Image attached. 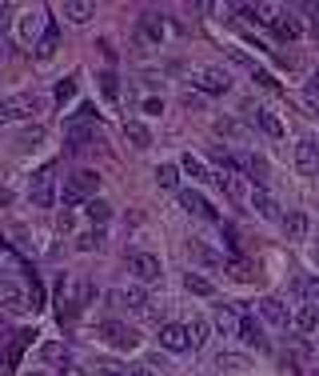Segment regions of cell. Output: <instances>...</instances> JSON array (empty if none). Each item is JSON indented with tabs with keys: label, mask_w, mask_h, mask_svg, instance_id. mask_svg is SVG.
I'll return each mask as SVG.
<instances>
[{
	"label": "cell",
	"mask_w": 319,
	"mask_h": 376,
	"mask_svg": "<svg viewBox=\"0 0 319 376\" xmlns=\"http://www.w3.org/2000/svg\"><path fill=\"white\" fill-rule=\"evenodd\" d=\"M96 337L104 340L108 349H116V352H136L140 349V332L128 328L124 320H104V325L96 328Z\"/></svg>",
	"instance_id": "cell-1"
},
{
	"label": "cell",
	"mask_w": 319,
	"mask_h": 376,
	"mask_svg": "<svg viewBox=\"0 0 319 376\" xmlns=\"http://www.w3.org/2000/svg\"><path fill=\"white\" fill-rule=\"evenodd\" d=\"M96 188H100V176L92 173V168H80V173L64 184V204L72 208V204H88L96 201Z\"/></svg>",
	"instance_id": "cell-2"
},
{
	"label": "cell",
	"mask_w": 319,
	"mask_h": 376,
	"mask_svg": "<svg viewBox=\"0 0 319 376\" xmlns=\"http://www.w3.org/2000/svg\"><path fill=\"white\" fill-rule=\"evenodd\" d=\"M192 84H196L200 92H208V96H220V92L232 88V76L223 73V68H196V73H192Z\"/></svg>",
	"instance_id": "cell-3"
},
{
	"label": "cell",
	"mask_w": 319,
	"mask_h": 376,
	"mask_svg": "<svg viewBox=\"0 0 319 376\" xmlns=\"http://www.w3.org/2000/svg\"><path fill=\"white\" fill-rule=\"evenodd\" d=\"M28 196H32V204H37V208H52V204H56V184H52V164H44V168H40V173L32 176V192H28Z\"/></svg>",
	"instance_id": "cell-4"
},
{
	"label": "cell",
	"mask_w": 319,
	"mask_h": 376,
	"mask_svg": "<svg viewBox=\"0 0 319 376\" xmlns=\"http://www.w3.org/2000/svg\"><path fill=\"white\" fill-rule=\"evenodd\" d=\"M240 320H244V308L240 304H216V328L223 337H240Z\"/></svg>",
	"instance_id": "cell-5"
},
{
	"label": "cell",
	"mask_w": 319,
	"mask_h": 376,
	"mask_svg": "<svg viewBox=\"0 0 319 376\" xmlns=\"http://www.w3.org/2000/svg\"><path fill=\"white\" fill-rule=\"evenodd\" d=\"M295 168L304 176H319V144L315 140H299L295 144Z\"/></svg>",
	"instance_id": "cell-6"
},
{
	"label": "cell",
	"mask_w": 319,
	"mask_h": 376,
	"mask_svg": "<svg viewBox=\"0 0 319 376\" xmlns=\"http://www.w3.org/2000/svg\"><path fill=\"white\" fill-rule=\"evenodd\" d=\"M240 340H244L247 349H256V352H268V337H263V328H259V320L252 313H244V320H240Z\"/></svg>",
	"instance_id": "cell-7"
},
{
	"label": "cell",
	"mask_w": 319,
	"mask_h": 376,
	"mask_svg": "<svg viewBox=\"0 0 319 376\" xmlns=\"http://www.w3.org/2000/svg\"><path fill=\"white\" fill-rule=\"evenodd\" d=\"M180 204H184L188 213H196V216H204V220H216V204L208 201V196H204V192H196V188H184V192H180Z\"/></svg>",
	"instance_id": "cell-8"
},
{
	"label": "cell",
	"mask_w": 319,
	"mask_h": 376,
	"mask_svg": "<svg viewBox=\"0 0 319 376\" xmlns=\"http://www.w3.org/2000/svg\"><path fill=\"white\" fill-rule=\"evenodd\" d=\"M112 304H120V308H132V313H148V308H152V304H148L144 284H132V289L112 292Z\"/></svg>",
	"instance_id": "cell-9"
},
{
	"label": "cell",
	"mask_w": 319,
	"mask_h": 376,
	"mask_svg": "<svg viewBox=\"0 0 319 376\" xmlns=\"http://www.w3.org/2000/svg\"><path fill=\"white\" fill-rule=\"evenodd\" d=\"M128 264H132V276H140V284H156L160 280V261L152 252H136Z\"/></svg>",
	"instance_id": "cell-10"
},
{
	"label": "cell",
	"mask_w": 319,
	"mask_h": 376,
	"mask_svg": "<svg viewBox=\"0 0 319 376\" xmlns=\"http://www.w3.org/2000/svg\"><path fill=\"white\" fill-rule=\"evenodd\" d=\"M216 368H220V376H247L252 372V361H247L244 352H220Z\"/></svg>",
	"instance_id": "cell-11"
},
{
	"label": "cell",
	"mask_w": 319,
	"mask_h": 376,
	"mask_svg": "<svg viewBox=\"0 0 319 376\" xmlns=\"http://www.w3.org/2000/svg\"><path fill=\"white\" fill-rule=\"evenodd\" d=\"M160 349H168V352L192 349V340H188V328H184V325H164V328H160Z\"/></svg>",
	"instance_id": "cell-12"
},
{
	"label": "cell",
	"mask_w": 319,
	"mask_h": 376,
	"mask_svg": "<svg viewBox=\"0 0 319 376\" xmlns=\"http://www.w3.org/2000/svg\"><path fill=\"white\" fill-rule=\"evenodd\" d=\"M252 208H256V213L263 216V220H275V216H280V201H275V196H271V192H268L263 184L252 188Z\"/></svg>",
	"instance_id": "cell-13"
},
{
	"label": "cell",
	"mask_w": 319,
	"mask_h": 376,
	"mask_svg": "<svg viewBox=\"0 0 319 376\" xmlns=\"http://www.w3.org/2000/svg\"><path fill=\"white\" fill-rule=\"evenodd\" d=\"M0 304H4L8 313H28V296L16 289L13 280H4V276H0Z\"/></svg>",
	"instance_id": "cell-14"
},
{
	"label": "cell",
	"mask_w": 319,
	"mask_h": 376,
	"mask_svg": "<svg viewBox=\"0 0 319 376\" xmlns=\"http://www.w3.org/2000/svg\"><path fill=\"white\" fill-rule=\"evenodd\" d=\"M56 44H60V25H56V20H48V25H44V32H40L37 56H40V61H52V56H56Z\"/></svg>",
	"instance_id": "cell-15"
},
{
	"label": "cell",
	"mask_w": 319,
	"mask_h": 376,
	"mask_svg": "<svg viewBox=\"0 0 319 376\" xmlns=\"http://www.w3.org/2000/svg\"><path fill=\"white\" fill-rule=\"evenodd\" d=\"M68 132V144H72V152L80 149V144H104V137H100L96 125H76V128H64Z\"/></svg>",
	"instance_id": "cell-16"
},
{
	"label": "cell",
	"mask_w": 319,
	"mask_h": 376,
	"mask_svg": "<svg viewBox=\"0 0 319 376\" xmlns=\"http://www.w3.org/2000/svg\"><path fill=\"white\" fill-rule=\"evenodd\" d=\"M259 316L275 328H287V308H283V301H275V296H263V301H259Z\"/></svg>",
	"instance_id": "cell-17"
},
{
	"label": "cell",
	"mask_w": 319,
	"mask_h": 376,
	"mask_svg": "<svg viewBox=\"0 0 319 376\" xmlns=\"http://www.w3.org/2000/svg\"><path fill=\"white\" fill-rule=\"evenodd\" d=\"M223 268H228V272H232V280H240V284L256 280V264L247 261V256H228V261H223Z\"/></svg>",
	"instance_id": "cell-18"
},
{
	"label": "cell",
	"mask_w": 319,
	"mask_h": 376,
	"mask_svg": "<svg viewBox=\"0 0 319 376\" xmlns=\"http://www.w3.org/2000/svg\"><path fill=\"white\" fill-rule=\"evenodd\" d=\"M40 361H44V364H56V368H64V364L72 361V352H68V344H64V340H48V344L40 349Z\"/></svg>",
	"instance_id": "cell-19"
},
{
	"label": "cell",
	"mask_w": 319,
	"mask_h": 376,
	"mask_svg": "<svg viewBox=\"0 0 319 376\" xmlns=\"http://www.w3.org/2000/svg\"><path fill=\"white\" fill-rule=\"evenodd\" d=\"M271 32L280 40H299L304 37V25H299L295 16H275V20H271Z\"/></svg>",
	"instance_id": "cell-20"
},
{
	"label": "cell",
	"mask_w": 319,
	"mask_h": 376,
	"mask_svg": "<svg viewBox=\"0 0 319 376\" xmlns=\"http://www.w3.org/2000/svg\"><path fill=\"white\" fill-rule=\"evenodd\" d=\"M292 325L299 328L304 337H307V332H315V328H319V308H315V304H299V308H295V320H292Z\"/></svg>",
	"instance_id": "cell-21"
},
{
	"label": "cell",
	"mask_w": 319,
	"mask_h": 376,
	"mask_svg": "<svg viewBox=\"0 0 319 376\" xmlns=\"http://www.w3.org/2000/svg\"><path fill=\"white\" fill-rule=\"evenodd\" d=\"M64 16H68L72 25H88V20L96 16V4H88V0H68V4H64Z\"/></svg>",
	"instance_id": "cell-22"
},
{
	"label": "cell",
	"mask_w": 319,
	"mask_h": 376,
	"mask_svg": "<svg viewBox=\"0 0 319 376\" xmlns=\"http://www.w3.org/2000/svg\"><path fill=\"white\" fill-rule=\"evenodd\" d=\"M283 237H287V244H299V240L307 237V216L304 213H287V220H283Z\"/></svg>",
	"instance_id": "cell-23"
},
{
	"label": "cell",
	"mask_w": 319,
	"mask_h": 376,
	"mask_svg": "<svg viewBox=\"0 0 319 376\" xmlns=\"http://www.w3.org/2000/svg\"><path fill=\"white\" fill-rule=\"evenodd\" d=\"M188 340H192V349H204V344H208V332H211V325L208 320H204V316H192V320H188Z\"/></svg>",
	"instance_id": "cell-24"
},
{
	"label": "cell",
	"mask_w": 319,
	"mask_h": 376,
	"mask_svg": "<svg viewBox=\"0 0 319 376\" xmlns=\"http://www.w3.org/2000/svg\"><path fill=\"white\" fill-rule=\"evenodd\" d=\"M124 137H128V144H136V149H148V144H152V132H148L140 120H128V125H124Z\"/></svg>",
	"instance_id": "cell-25"
},
{
	"label": "cell",
	"mask_w": 319,
	"mask_h": 376,
	"mask_svg": "<svg viewBox=\"0 0 319 376\" xmlns=\"http://www.w3.org/2000/svg\"><path fill=\"white\" fill-rule=\"evenodd\" d=\"M40 113V101L37 96H13V116L25 120V116H37Z\"/></svg>",
	"instance_id": "cell-26"
},
{
	"label": "cell",
	"mask_w": 319,
	"mask_h": 376,
	"mask_svg": "<svg viewBox=\"0 0 319 376\" xmlns=\"http://www.w3.org/2000/svg\"><path fill=\"white\" fill-rule=\"evenodd\" d=\"M92 372H100V376H124L128 368H124L120 361H112V356H96V361H92Z\"/></svg>",
	"instance_id": "cell-27"
},
{
	"label": "cell",
	"mask_w": 319,
	"mask_h": 376,
	"mask_svg": "<svg viewBox=\"0 0 319 376\" xmlns=\"http://www.w3.org/2000/svg\"><path fill=\"white\" fill-rule=\"evenodd\" d=\"M156 180H160V188H176L180 184V164H160Z\"/></svg>",
	"instance_id": "cell-28"
},
{
	"label": "cell",
	"mask_w": 319,
	"mask_h": 376,
	"mask_svg": "<svg viewBox=\"0 0 319 376\" xmlns=\"http://www.w3.org/2000/svg\"><path fill=\"white\" fill-rule=\"evenodd\" d=\"M184 289L192 292V296H216V289H211V280H204V276H196V272H192V276L184 280Z\"/></svg>",
	"instance_id": "cell-29"
},
{
	"label": "cell",
	"mask_w": 319,
	"mask_h": 376,
	"mask_svg": "<svg viewBox=\"0 0 319 376\" xmlns=\"http://www.w3.org/2000/svg\"><path fill=\"white\" fill-rule=\"evenodd\" d=\"M84 213H88V220H92V225H104V220L112 216V208L96 196V201H88V204H84Z\"/></svg>",
	"instance_id": "cell-30"
},
{
	"label": "cell",
	"mask_w": 319,
	"mask_h": 376,
	"mask_svg": "<svg viewBox=\"0 0 319 376\" xmlns=\"http://www.w3.org/2000/svg\"><path fill=\"white\" fill-rule=\"evenodd\" d=\"M44 301H48V292H44V284L32 276V280H28V304H32V313H40V308H44Z\"/></svg>",
	"instance_id": "cell-31"
},
{
	"label": "cell",
	"mask_w": 319,
	"mask_h": 376,
	"mask_svg": "<svg viewBox=\"0 0 319 376\" xmlns=\"http://www.w3.org/2000/svg\"><path fill=\"white\" fill-rule=\"evenodd\" d=\"M180 168H184L188 176H196V180H208V168H204L192 152H184V156H180Z\"/></svg>",
	"instance_id": "cell-32"
},
{
	"label": "cell",
	"mask_w": 319,
	"mask_h": 376,
	"mask_svg": "<svg viewBox=\"0 0 319 376\" xmlns=\"http://www.w3.org/2000/svg\"><path fill=\"white\" fill-rule=\"evenodd\" d=\"M256 125L268 132V137H283V125L275 120V113H256Z\"/></svg>",
	"instance_id": "cell-33"
},
{
	"label": "cell",
	"mask_w": 319,
	"mask_h": 376,
	"mask_svg": "<svg viewBox=\"0 0 319 376\" xmlns=\"http://www.w3.org/2000/svg\"><path fill=\"white\" fill-rule=\"evenodd\" d=\"M40 20H44V16H32V13H28V16H20V37H25L28 44H32V37L40 32Z\"/></svg>",
	"instance_id": "cell-34"
},
{
	"label": "cell",
	"mask_w": 319,
	"mask_h": 376,
	"mask_svg": "<svg viewBox=\"0 0 319 376\" xmlns=\"http://www.w3.org/2000/svg\"><path fill=\"white\" fill-rule=\"evenodd\" d=\"M192 256H196L200 264H223L220 256H216V252H211L208 244H200V240H192Z\"/></svg>",
	"instance_id": "cell-35"
},
{
	"label": "cell",
	"mask_w": 319,
	"mask_h": 376,
	"mask_svg": "<svg viewBox=\"0 0 319 376\" xmlns=\"http://www.w3.org/2000/svg\"><path fill=\"white\" fill-rule=\"evenodd\" d=\"M140 32H144L148 40H156V44L164 40V25H160L156 16H144V25H140Z\"/></svg>",
	"instance_id": "cell-36"
},
{
	"label": "cell",
	"mask_w": 319,
	"mask_h": 376,
	"mask_svg": "<svg viewBox=\"0 0 319 376\" xmlns=\"http://www.w3.org/2000/svg\"><path fill=\"white\" fill-rule=\"evenodd\" d=\"M72 96H76V76H68V80H60V84H56V104L72 101Z\"/></svg>",
	"instance_id": "cell-37"
},
{
	"label": "cell",
	"mask_w": 319,
	"mask_h": 376,
	"mask_svg": "<svg viewBox=\"0 0 319 376\" xmlns=\"http://www.w3.org/2000/svg\"><path fill=\"white\" fill-rule=\"evenodd\" d=\"M252 76H256V84H263V88H268V92H280V84H275V76H271V73H263L259 64H256V68H252Z\"/></svg>",
	"instance_id": "cell-38"
},
{
	"label": "cell",
	"mask_w": 319,
	"mask_h": 376,
	"mask_svg": "<svg viewBox=\"0 0 319 376\" xmlns=\"http://www.w3.org/2000/svg\"><path fill=\"white\" fill-rule=\"evenodd\" d=\"M76 249H80V252L100 249V232H84V237H76Z\"/></svg>",
	"instance_id": "cell-39"
},
{
	"label": "cell",
	"mask_w": 319,
	"mask_h": 376,
	"mask_svg": "<svg viewBox=\"0 0 319 376\" xmlns=\"http://www.w3.org/2000/svg\"><path fill=\"white\" fill-rule=\"evenodd\" d=\"M216 132H220V137H244V128L235 125V120H220V125H216Z\"/></svg>",
	"instance_id": "cell-40"
},
{
	"label": "cell",
	"mask_w": 319,
	"mask_h": 376,
	"mask_svg": "<svg viewBox=\"0 0 319 376\" xmlns=\"http://www.w3.org/2000/svg\"><path fill=\"white\" fill-rule=\"evenodd\" d=\"M128 376H156V364L140 361V364H132V368H128Z\"/></svg>",
	"instance_id": "cell-41"
},
{
	"label": "cell",
	"mask_w": 319,
	"mask_h": 376,
	"mask_svg": "<svg viewBox=\"0 0 319 376\" xmlns=\"http://www.w3.org/2000/svg\"><path fill=\"white\" fill-rule=\"evenodd\" d=\"M299 289H304L311 301H319V276H307V280H299Z\"/></svg>",
	"instance_id": "cell-42"
},
{
	"label": "cell",
	"mask_w": 319,
	"mask_h": 376,
	"mask_svg": "<svg viewBox=\"0 0 319 376\" xmlns=\"http://www.w3.org/2000/svg\"><path fill=\"white\" fill-rule=\"evenodd\" d=\"M100 88H104V96H116V92H120V88H116V76H112V73L100 76Z\"/></svg>",
	"instance_id": "cell-43"
},
{
	"label": "cell",
	"mask_w": 319,
	"mask_h": 376,
	"mask_svg": "<svg viewBox=\"0 0 319 376\" xmlns=\"http://www.w3.org/2000/svg\"><path fill=\"white\" fill-rule=\"evenodd\" d=\"M280 368H283V376H299V361H295V356H283Z\"/></svg>",
	"instance_id": "cell-44"
},
{
	"label": "cell",
	"mask_w": 319,
	"mask_h": 376,
	"mask_svg": "<svg viewBox=\"0 0 319 376\" xmlns=\"http://www.w3.org/2000/svg\"><path fill=\"white\" fill-rule=\"evenodd\" d=\"M144 113L148 116H160V113H164V101H156V96H152V101H144Z\"/></svg>",
	"instance_id": "cell-45"
},
{
	"label": "cell",
	"mask_w": 319,
	"mask_h": 376,
	"mask_svg": "<svg viewBox=\"0 0 319 376\" xmlns=\"http://www.w3.org/2000/svg\"><path fill=\"white\" fill-rule=\"evenodd\" d=\"M0 120H16V116H13V101H4V96H0Z\"/></svg>",
	"instance_id": "cell-46"
},
{
	"label": "cell",
	"mask_w": 319,
	"mask_h": 376,
	"mask_svg": "<svg viewBox=\"0 0 319 376\" xmlns=\"http://www.w3.org/2000/svg\"><path fill=\"white\" fill-rule=\"evenodd\" d=\"M40 137H44V132H40V128H28L25 137H20V144H37Z\"/></svg>",
	"instance_id": "cell-47"
},
{
	"label": "cell",
	"mask_w": 319,
	"mask_h": 376,
	"mask_svg": "<svg viewBox=\"0 0 319 376\" xmlns=\"http://www.w3.org/2000/svg\"><path fill=\"white\" fill-rule=\"evenodd\" d=\"M8 16H13V4H0V28L8 25Z\"/></svg>",
	"instance_id": "cell-48"
},
{
	"label": "cell",
	"mask_w": 319,
	"mask_h": 376,
	"mask_svg": "<svg viewBox=\"0 0 319 376\" xmlns=\"http://www.w3.org/2000/svg\"><path fill=\"white\" fill-rule=\"evenodd\" d=\"M307 88H311V92H319V73L311 76V80H307Z\"/></svg>",
	"instance_id": "cell-49"
},
{
	"label": "cell",
	"mask_w": 319,
	"mask_h": 376,
	"mask_svg": "<svg viewBox=\"0 0 319 376\" xmlns=\"http://www.w3.org/2000/svg\"><path fill=\"white\" fill-rule=\"evenodd\" d=\"M315 261H319V244H315Z\"/></svg>",
	"instance_id": "cell-50"
},
{
	"label": "cell",
	"mask_w": 319,
	"mask_h": 376,
	"mask_svg": "<svg viewBox=\"0 0 319 376\" xmlns=\"http://www.w3.org/2000/svg\"><path fill=\"white\" fill-rule=\"evenodd\" d=\"M0 364H4V356H0Z\"/></svg>",
	"instance_id": "cell-51"
},
{
	"label": "cell",
	"mask_w": 319,
	"mask_h": 376,
	"mask_svg": "<svg viewBox=\"0 0 319 376\" xmlns=\"http://www.w3.org/2000/svg\"><path fill=\"white\" fill-rule=\"evenodd\" d=\"M28 376H32V372H28Z\"/></svg>",
	"instance_id": "cell-52"
}]
</instances>
